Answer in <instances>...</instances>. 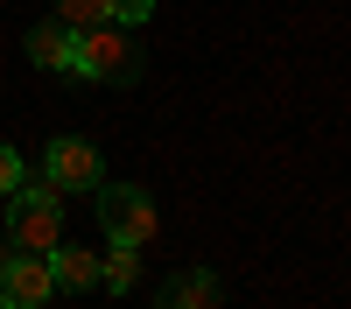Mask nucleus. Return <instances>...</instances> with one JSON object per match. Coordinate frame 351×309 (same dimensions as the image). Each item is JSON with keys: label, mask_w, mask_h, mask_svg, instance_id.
I'll return each instance as SVG.
<instances>
[{"label": "nucleus", "mask_w": 351, "mask_h": 309, "mask_svg": "<svg viewBox=\"0 0 351 309\" xmlns=\"http://www.w3.org/2000/svg\"><path fill=\"white\" fill-rule=\"evenodd\" d=\"M49 274H56V288L92 295V288H99V253H92V246H71V239H56V246H49Z\"/></svg>", "instance_id": "nucleus-7"}, {"label": "nucleus", "mask_w": 351, "mask_h": 309, "mask_svg": "<svg viewBox=\"0 0 351 309\" xmlns=\"http://www.w3.org/2000/svg\"><path fill=\"white\" fill-rule=\"evenodd\" d=\"M141 71H148V49H141L134 28L120 21H99L77 36V56H71V77H92V84H141Z\"/></svg>", "instance_id": "nucleus-2"}, {"label": "nucleus", "mask_w": 351, "mask_h": 309, "mask_svg": "<svg viewBox=\"0 0 351 309\" xmlns=\"http://www.w3.org/2000/svg\"><path fill=\"white\" fill-rule=\"evenodd\" d=\"M0 232H8V246H21V253H49L56 239H64V190H56L43 169H28L21 190L8 197Z\"/></svg>", "instance_id": "nucleus-1"}, {"label": "nucleus", "mask_w": 351, "mask_h": 309, "mask_svg": "<svg viewBox=\"0 0 351 309\" xmlns=\"http://www.w3.org/2000/svg\"><path fill=\"white\" fill-rule=\"evenodd\" d=\"M56 21H64V28H77V36H84V28L112 21V8H106V0H56Z\"/></svg>", "instance_id": "nucleus-10"}, {"label": "nucleus", "mask_w": 351, "mask_h": 309, "mask_svg": "<svg viewBox=\"0 0 351 309\" xmlns=\"http://www.w3.org/2000/svg\"><path fill=\"white\" fill-rule=\"evenodd\" d=\"M21 176H28V162H21L14 148H0V197H14V190H21Z\"/></svg>", "instance_id": "nucleus-12"}, {"label": "nucleus", "mask_w": 351, "mask_h": 309, "mask_svg": "<svg viewBox=\"0 0 351 309\" xmlns=\"http://www.w3.org/2000/svg\"><path fill=\"white\" fill-rule=\"evenodd\" d=\"M43 176L56 183V190H64V197H92L99 183H106V162H99V148H92V140H77V134H56L49 140V148H43Z\"/></svg>", "instance_id": "nucleus-4"}, {"label": "nucleus", "mask_w": 351, "mask_h": 309, "mask_svg": "<svg viewBox=\"0 0 351 309\" xmlns=\"http://www.w3.org/2000/svg\"><path fill=\"white\" fill-rule=\"evenodd\" d=\"M99 225H106V239L112 246H148L162 232V218H155V197L148 190H134V183H99Z\"/></svg>", "instance_id": "nucleus-3"}, {"label": "nucleus", "mask_w": 351, "mask_h": 309, "mask_svg": "<svg viewBox=\"0 0 351 309\" xmlns=\"http://www.w3.org/2000/svg\"><path fill=\"white\" fill-rule=\"evenodd\" d=\"M218 302H225L218 274H211V267H190V274L162 281V302H155V309H218Z\"/></svg>", "instance_id": "nucleus-8"}, {"label": "nucleus", "mask_w": 351, "mask_h": 309, "mask_svg": "<svg viewBox=\"0 0 351 309\" xmlns=\"http://www.w3.org/2000/svg\"><path fill=\"white\" fill-rule=\"evenodd\" d=\"M21 49H28V64H36V71H64V77H71L77 28H64V21L49 14V21H36V28H28V42H21Z\"/></svg>", "instance_id": "nucleus-6"}, {"label": "nucleus", "mask_w": 351, "mask_h": 309, "mask_svg": "<svg viewBox=\"0 0 351 309\" xmlns=\"http://www.w3.org/2000/svg\"><path fill=\"white\" fill-rule=\"evenodd\" d=\"M49 295H56L49 253H21V246L0 253V309H43Z\"/></svg>", "instance_id": "nucleus-5"}, {"label": "nucleus", "mask_w": 351, "mask_h": 309, "mask_svg": "<svg viewBox=\"0 0 351 309\" xmlns=\"http://www.w3.org/2000/svg\"><path fill=\"white\" fill-rule=\"evenodd\" d=\"M134 281H141V246H106V260H99V288L127 295Z\"/></svg>", "instance_id": "nucleus-9"}, {"label": "nucleus", "mask_w": 351, "mask_h": 309, "mask_svg": "<svg viewBox=\"0 0 351 309\" xmlns=\"http://www.w3.org/2000/svg\"><path fill=\"white\" fill-rule=\"evenodd\" d=\"M112 8V21L120 28H141V21H155V0H106Z\"/></svg>", "instance_id": "nucleus-11"}]
</instances>
